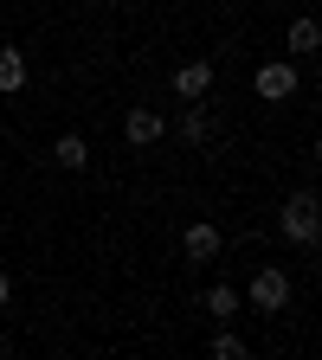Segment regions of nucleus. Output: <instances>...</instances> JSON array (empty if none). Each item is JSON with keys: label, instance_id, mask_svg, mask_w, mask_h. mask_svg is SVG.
Masks as SVG:
<instances>
[{"label": "nucleus", "instance_id": "1", "mask_svg": "<svg viewBox=\"0 0 322 360\" xmlns=\"http://www.w3.org/2000/svg\"><path fill=\"white\" fill-rule=\"evenodd\" d=\"M278 232H284V245L316 251V238H322V206H316V193H309V187L284 200V212H278Z\"/></svg>", "mask_w": 322, "mask_h": 360}, {"label": "nucleus", "instance_id": "5", "mask_svg": "<svg viewBox=\"0 0 322 360\" xmlns=\"http://www.w3.org/2000/svg\"><path fill=\"white\" fill-rule=\"evenodd\" d=\"M161 135H168V116L149 110V103H135V110L123 116V142H129V148H149V142H161Z\"/></svg>", "mask_w": 322, "mask_h": 360}, {"label": "nucleus", "instance_id": "13", "mask_svg": "<svg viewBox=\"0 0 322 360\" xmlns=\"http://www.w3.org/2000/svg\"><path fill=\"white\" fill-rule=\"evenodd\" d=\"M13 302V277H7V270H0V309H7Z\"/></svg>", "mask_w": 322, "mask_h": 360}, {"label": "nucleus", "instance_id": "11", "mask_svg": "<svg viewBox=\"0 0 322 360\" xmlns=\"http://www.w3.org/2000/svg\"><path fill=\"white\" fill-rule=\"evenodd\" d=\"M206 135H213L206 103H187V110H180V142H187V148H206Z\"/></svg>", "mask_w": 322, "mask_h": 360}, {"label": "nucleus", "instance_id": "7", "mask_svg": "<svg viewBox=\"0 0 322 360\" xmlns=\"http://www.w3.org/2000/svg\"><path fill=\"white\" fill-rule=\"evenodd\" d=\"M26 77H32L26 52H20V45H0V97H20V90H26Z\"/></svg>", "mask_w": 322, "mask_h": 360}, {"label": "nucleus", "instance_id": "3", "mask_svg": "<svg viewBox=\"0 0 322 360\" xmlns=\"http://www.w3.org/2000/svg\"><path fill=\"white\" fill-rule=\"evenodd\" d=\"M252 90H258L264 103H290V97H297V65H290V58H271V65H258Z\"/></svg>", "mask_w": 322, "mask_h": 360}, {"label": "nucleus", "instance_id": "6", "mask_svg": "<svg viewBox=\"0 0 322 360\" xmlns=\"http://www.w3.org/2000/svg\"><path fill=\"white\" fill-rule=\"evenodd\" d=\"M206 90H213V65H206V58L174 65V97H180V103H206Z\"/></svg>", "mask_w": 322, "mask_h": 360}, {"label": "nucleus", "instance_id": "4", "mask_svg": "<svg viewBox=\"0 0 322 360\" xmlns=\"http://www.w3.org/2000/svg\"><path fill=\"white\" fill-rule=\"evenodd\" d=\"M219 251H225V232L206 225V219H194L187 232H180V264H213Z\"/></svg>", "mask_w": 322, "mask_h": 360}, {"label": "nucleus", "instance_id": "10", "mask_svg": "<svg viewBox=\"0 0 322 360\" xmlns=\"http://www.w3.org/2000/svg\"><path fill=\"white\" fill-rule=\"evenodd\" d=\"M52 161L65 174H84L90 167V142H84V135H58V142H52Z\"/></svg>", "mask_w": 322, "mask_h": 360}, {"label": "nucleus", "instance_id": "8", "mask_svg": "<svg viewBox=\"0 0 322 360\" xmlns=\"http://www.w3.org/2000/svg\"><path fill=\"white\" fill-rule=\"evenodd\" d=\"M316 45H322V26H316L309 13H303V20H290V32H284V58L297 65V58H309V52H316Z\"/></svg>", "mask_w": 322, "mask_h": 360}, {"label": "nucleus", "instance_id": "2", "mask_svg": "<svg viewBox=\"0 0 322 360\" xmlns=\"http://www.w3.org/2000/svg\"><path fill=\"white\" fill-rule=\"evenodd\" d=\"M245 302H252L258 315H284V302H290V270H284V264H258Z\"/></svg>", "mask_w": 322, "mask_h": 360}, {"label": "nucleus", "instance_id": "9", "mask_svg": "<svg viewBox=\"0 0 322 360\" xmlns=\"http://www.w3.org/2000/svg\"><path fill=\"white\" fill-rule=\"evenodd\" d=\"M200 302H206V315H213V322H219V328H233V315L245 309V296H239L233 283H213V290H206Z\"/></svg>", "mask_w": 322, "mask_h": 360}, {"label": "nucleus", "instance_id": "12", "mask_svg": "<svg viewBox=\"0 0 322 360\" xmlns=\"http://www.w3.org/2000/svg\"><path fill=\"white\" fill-rule=\"evenodd\" d=\"M206 354H213V360H252V347H245V341H239V335H233V328H219V335H213V347H206Z\"/></svg>", "mask_w": 322, "mask_h": 360}]
</instances>
